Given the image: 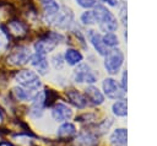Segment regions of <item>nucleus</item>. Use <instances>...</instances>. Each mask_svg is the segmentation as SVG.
Returning <instances> with one entry per match:
<instances>
[{
    "instance_id": "obj_21",
    "label": "nucleus",
    "mask_w": 157,
    "mask_h": 146,
    "mask_svg": "<svg viewBox=\"0 0 157 146\" xmlns=\"http://www.w3.org/2000/svg\"><path fill=\"white\" fill-rule=\"evenodd\" d=\"M102 40H103V44L107 47V48H117L119 45V38L118 36L114 33V32H107L102 36Z\"/></svg>"
},
{
    "instance_id": "obj_15",
    "label": "nucleus",
    "mask_w": 157,
    "mask_h": 146,
    "mask_svg": "<svg viewBox=\"0 0 157 146\" xmlns=\"http://www.w3.org/2000/svg\"><path fill=\"white\" fill-rule=\"evenodd\" d=\"M15 97L18 99V101H23V102H28V101H33L36 98V96L38 94L39 91H36V90H27V88H23L21 86L18 87H15L12 90Z\"/></svg>"
},
{
    "instance_id": "obj_26",
    "label": "nucleus",
    "mask_w": 157,
    "mask_h": 146,
    "mask_svg": "<svg viewBox=\"0 0 157 146\" xmlns=\"http://www.w3.org/2000/svg\"><path fill=\"white\" fill-rule=\"evenodd\" d=\"M52 60H53V64H54L55 69H60L64 64V56L61 54H55Z\"/></svg>"
},
{
    "instance_id": "obj_20",
    "label": "nucleus",
    "mask_w": 157,
    "mask_h": 146,
    "mask_svg": "<svg viewBox=\"0 0 157 146\" xmlns=\"http://www.w3.org/2000/svg\"><path fill=\"white\" fill-rule=\"evenodd\" d=\"M112 110H113V114L117 117H126V114H128L126 101L125 99H118L117 102L113 103Z\"/></svg>"
},
{
    "instance_id": "obj_3",
    "label": "nucleus",
    "mask_w": 157,
    "mask_h": 146,
    "mask_svg": "<svg viewBox=\"0 0 157 146\" xmlns=\"http://www.w3.org/2000/svg\"><path fill=\"white\" fill-rule=\"evenodd\" d=\"M124 63V53L119 48H113L112 50H108V53L104 55V67L108 74L115 75L119 72L120 67Z\"/></svg>"
},
{
    "instance_id": "obj_2",
    "label": "nucleus",
    "mask_w": 157,
    "mask_h": 146,
    "mask_svg": "<svg viewBox=\"0 0 157 146\" xmlns=\"http://www.w3.org/2000/svg\"><path fill=\"white\" fill-rule=\"evenodd\" d=\"M64 39V36L58 33V32H50L48 33L47 36L42 37L40 39H38L36 43H34V50L36 53H39V54H43V55H47L48 53L53 52L55 49V47Z\"/></svg>"
},
{
    "instance_id": "obj_27",
    "label": "nucleus",
    "mask_w": 157,
    "mask_h": 146,
    "mask_svg": "<svg viewBox=\"0 0 157 146\" xmlns=\"http://www.w3.org/2000/svg\"><path fill=\"white\" fill-rule=\"evenodd\" d=\"M120 18H121V23L126 25V6L123 5L120 9Z\"/></svg>"
},
{
    "instance_id": "obj_17",
    "label": "nucleus",
    "mask_w": 157,
    "mask_h": 146,
    "mask_svg": "<svg viewBox=\"0 0 157 146\" xmlns=\"http://www.w3.org/2000/svg\"><path fill=\"white\" fill-rule=\"evenodd\" d=\"M126 137H128L126 129L118 128V129H115L112 133V135H110V142L114 146H125L126 145Z\"/></svg>"
},
{
    "instance_id": "obj_9",
    "label": "nucleus",
    "mask_w": 157,
    "mask_h": 146,
    "mask_svg": "<svg viewBox=\"0 0 157 146\" xmlns=\"http://www.w3.org/2000/svg\"><path fill=\"white\" fill-rule=\"evenodd\" d=\"M74 21V15H72V11L67 7H63L59 13L56 15V17L54 18L53 21V25L61 28V29H66L70 27V25Z\"/></svg>"
},
{
    "instance_id": "obj_25",
    "label": "nucleus",
    "mask_w": 157,
    "mask_h": 146,
    "mask_svg": "<svg viewBox=\"0 0 157 146\" xmlns=\"http://www.w3.org/2000/svg\"><path fill=\"white\" fill-rule=\"evenodd\" d=\"M75 1L77 2L78 6H81L83 9H87V10L91 9V7H94L96 4H97L96 0H75Z\"/></svg>"
},
{
    "instance_id": "obj_18",
    "label": "nucleus",
    "mask_w": 157,
    "mask_h": 146,
    "mask_svg": "<svg viewBox=\"0 0 157 146\" xmlns=\"http://www.w3.org/2000/svg\"><path fill=\"white\" fill-rule=\"evenodd\" d=\"M76 146H97L98 140L91 133H82L76 139Z\"/></svg>"
},
{
    "instance_id": "obj_1",
    "label": "nucleus",
    "mask_w": 157,
    "mask_h": 146,
    "mask_svg": "<svg viewBox=\"0 0 157 146\" xmlns=\"http://www.w3.org/2000/svg\"><path fill=\"white\" fill-rule=\"evenodd\" d=\"M92 11L94 15V20L98 23L101 31L107 33V32H115L118 29L119 27L118 20L113 15V12L109 9H107V6H104L103 4H96Z\"/></svg>"
},
{
    "instance_id": "obj_5",
    "label": "nucleus",
    "mask_w": 157,
    "mask_h": 146,
    "mask_svg": "<svg viewBox=\"0 0 157 146\" xmlns=\"http://www.w3.org/2000/svg\"><path fill=\"white\" fill-rule=\"evenodd\" d=\"M32 52L28 47L26 45H18L16 48H13L9 55H7V63L13 65V66H22L26 65L32 56Z\"/></svg>"
},
{
    "instance_id": "obj_22",
    "label": "nucleus",
    "mask_w": 157,
    "mask_h": 146,
    "mask_svg": "<svg viewBox=\"0 0 157 146\" xmlns=\"http://www.w3.org/2000/svg\"><path fill=\"white\" fill-rule=\"evenodd\" d=\"M7 27L11 31V33H13L15 36H23V34L27 33L26 32L27 31L26 26L22 22H20V21H11Z\"/></svg>"
},
{
    "instance_id": "obj_13",
    "label": "nucleus",
    "mask_w": 157,
    "mask_h": 146,
    "mask_svg": "<svg viewBox=\"0 0 157 146\" xmlns=\"http://www.w3.org/2000/svg\"><path fill=\"white\" fill-rule=\"evenodd\" d=\"M85 97L93 106H101L104 102V94L96 86H88V87H86V90H85Z\"/></svg>"
},
{
    "instance_id": "obj_16",
    "label": "nucleus",
    "mask_w": 157,
    "mask_h": 146,
    "mask_svg": "<svg viewBox=\"0 0 157 146\" xmlns=\"http://www.w3.org/2000/svg\"><path fill=\"white\" fill-rule=\"evenodd\" d=\"M83 59V55L81 52H78L75 48H67L64 53V61L67 63V65H78Z\"/></svg>"
},
{
    "instance_id": "obj_24",
    "label": "nucleus",
    "mask_w": 157,
    "mask_h": 146,
    "mask_svg": "<svg viewBox=\"0 0 157 146\" xmlns=\"http://www.w3.org/2000/svg\"><path fill=\"white\" fill-rule=\"evenodd\" d=\"M9 45V33L0 28V50L6 49V47Z\"/></svg>"
},
{
    "instance_id": "obj_12",
    "label": "nucleus",
    "mask_w": 157,
    "mask_h": 146,
    "mask_svg": "<svg viewBox=\"0 0 157 146\" xmlns=\"http://www.w3.org/2000/svg\"><path fill=\"white\" fill-rule=\"evenodd\" d=\"M31 65L37 70V72L39 75H45L49 70V63H48V59L45 55L43 54H39V53H34L32 54L31 56V60H29Z\"/></svg>"
},
{
    "instance_id": "obj_11",
    "label": "nucleus",
    "mask_w": 157,
    "mask_h": 146,
    "mask_svg": "<svg viewBox=\"0 0 157 146\" xmlns=\"http://www.w3.org/2000/svg\"><path fill=\"white\" fill-rule=\"evenodd\" d=\"M87 37H88V40L92 43L94 50H96L99 55L104 56V55L108 53L107 47L103 44L102 34H101L99 32H97V31H94V29H90V31H87Z\"/></svg>"
},
{
    "instance_id": "obj_19",
    "label": "nucleus",
    "mask_w": 157,
    "mask_h": 146,
    "mask_svg": "<svg viewBox=\"0 0 157 146\" xmlns=\"http://www.w3.org/2000/svg\"><path fill=\"white\" fill-rule=\"evenodd\" d=\"M76 134V126L70 121H64L58 129V136L60 137H69Z\"/></svg>"
},
{
    "instance_id": "obj_28",
    "label": "nucleus",
    "mask_w": 157,
    "mask_h": 146,
    "mask_svg": "<svg viewBox=\"0 0 157 146\" xmlns=\"http://www.w3.org/2000/svg\"><path fill=\"white\" fill-rule=\"evenodd\" d=\"M126 79H128V72H126V70H124V72L121 75V82H120V86L124 90V92L126 91Z\"/></svg>"
},
{
    "instance_id": "obj_7",
    "label": "nucleus",
    "mask_w": 157,
    "mask_h": 146,
    "mask_svg": "<svg viewBox=\"0 0 157 146\" xmlns=\"http://www.w3.org/2000/svg\"><path fill=\"white\" fill-rule=\"evenodd\" d=\"M102 87H103L104 94L110 99H120L125 93L124 90L121 88L120 83L117 80H114L113 77L104 79L103 83H102Z\"/></svg>"
},
{
    "instance_id": "obj_4",
    "label": "nucleus",
    "mask_w": 157,
    "mask_h": 146,
    "mask_svg": "<svg viewBox=\"0 0 157 146\" xmlns=\"http://www.w3.org/2000/svg\"><path fill=\"white\" fill-rule=\"evenodd\" d=\"M15 81L23 88L27 90H36L38 91L42 86L40 79L38 74H36L32 70H21L15 75Z\"/></svg>"
},
{
    "instance_id": "obj_6",
    "label": "nucleus",
    "mask_w": 157,
    "mask_h": 146,
    "mask_svg": "<svg viewBox=\"0 0 157 146\" xmlns=\"http://www.w3.org/2000/svg\"><path fill=\"white\" fill-rule=\"evenodd\" d=\"M97 77L98 75H96L87 64L85 63H80L76 69L74 70V74H72V79L75 82L77 83H82V82H86V83H94L97 81Z\"/></svg>"
},
{
    "instance_id": "obj_8",
    "label": "nucleus",
    "mask_w": 157,
    "mask_h": 146,
    "mask_svg": "<svg viewBox=\"0 0 157 146\" xmlns=\"http://www.w3.org/2000/svg\"><path fill=\"white\" fill-rule=\"evenodd\" d=\"M42 2V9H43V13H44V18L47 21V23H53L54 18L56 17V15L60 11V6L55 0H40Z\"/></svg>"
},
{
    "instance_id": "obj_29",
    "label": "nucleus",
    "mask_w": 157,
    "mask_h": 146,
    "mask_svg": "<svg viewBox=\"0 0 157 146\" xmlns=\"http://www.w3.org/2000/svg\"><path fill=\"white\" fill-rule=\"evenodd\" d=\"M103 4H107L108 6H112V7H115V6H118L119 5V2H118V0H101Z\"/></svg>"
},
{
    "instance_id": "obj_10",
    "label": "nucleus",
    "mask_w": 157,
    "mask_h": 146,
    "mask_svg": "<svg viewBox=\"0 0 157 146\" xmlns=\"http://www.w3.org/2000/svg\"><path fill=\"white\" fill-rule=\"evenodd\" d=\"M52 117L56 121H67L72 117V110L63 102H58L52 109Z\"/></svg>"
},
{
    "instance_id": "obj_14",
    "label": "nucleus",
    "mask_w": 157,
    "mask_h": 146,
    "mask_svg": "<svg viewBox=\"0 0 157 146\" xmlns=\"http://www.w3.org/2000/svg\"><path fill=\"white\" fill-rule=\"evenodd\" d=\"M66 97L69 98V101H70L75 107L80 108V109H82V108H85V107L87 106V99H86V97H85L82 93H80L77 90H74V88L67 90V91H66Z\"/></svg>"
},
{
    "instance_id": "obj_23",
    "label": "nucleus",
    "mask_w": 157,
    "mask_h": 146,
    "mask_svg": "<svg viewBox=\"0 0 157 146\" xmlns=\"http://www.w3.org/2000/svg\"><path fill=\"white\" fill-rule=\"evenodd\" d=\"M80 20L83 25L86 26H91V25H94L96 23V20H94V15H93V11L92 10H86L81 13L80 16Z\"/></svg>"
}]
</instances>
